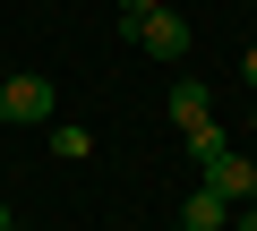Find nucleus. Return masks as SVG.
Instances as JSON below:
<instances>
[{"mask_svg":"<svg viewBox=\"0 0 257 231\" xmlns=\"http://www.w3.org/2000/svg\"><path fill=\"white\" fill-rule=\"evenodd\" d=\"M52 154H60V163H77V154H94V137H86L77 120H52Z\"/></svg>","mask_w":257,"mask_h":231,"instance_id":"6","label":"nucleus"},{"mask_svg":"<svg viewBox=\"0 0 257 231\" xmlns=\"http://www.w3.org/2000/svg\"><path fill=\"white\" fill-rule=\"evenodd\" d=\"M0 111H9L18 129H52V111H60V86L26 69V77H9V86H0Z\"/></svg>","mask_w":257,"mask_h":231,"instance_id":"2","label":"nucleus"},{"mask_svg":"<svg viewBox=\"0 0 257 231\" xmlns=\"http://www.w3.org/2000/svg\"><path fill=\"white\" fill-rule=\"evenodd\" d=\"M180 222H189V231H231V197H214V188H197V197L180 205Z\"/></svg>","mask_w":257,"mask_h":231,"instance_id":"4","label":"nucleus"},{"mask_svg":"<svg viewBox=\"0 0 257 231\" xmlns=\"http://www.w3.org/2000/svg\"><path fill=\"white\" fill-rule=\"evenodd\" d=\"M189 35H197V26L172 9V0H163V9H146V18H128V43H138L146 60H180V52H189Z\"/></svg>","mask_w":257,"mask_h":231,"instance_id":"1","label":"nucleus"},{"mask_svg":"<svg viewBox=\"0 0 257 231\" xmlns=\"http://www.w3.org/2000/svg\"><path fill=\"white\" fill-rule=\"evenodd\" d=\"M206 188H214V197H231V205H248V188H257V163L223 146V154H206Z\"/></svg>","mask_w":257,"mask_h":231,"instance_id":"3","label":"nucleus"},{"mask_svg":"<svg viewBox=\"0 0 257 231\" xmlns=\"http://www.w3.org/2000/svg\"><path fill=\"white\" fill-rule=\"evenodd\" d=\"M231 231H257V205H231Z\"/></svg>","mask_w":257,"mask_h":231,"instance_id":"8","label":"nucleus"},{"mask_svg":"<svg viewBox=\"0 0 257 231\" xmlns=\"http://www.w3.org/2000/svg\"><path fill=\"white\" fill-rule=\"evenodd\" d=\"M0 86H9V77H0ZM0 129H9V111H0Z\"/></svg>","mask_w":257,"mask_h":231,"instance_id":"11","label":"nucleus"},{"mask_svg":"<svg viewBox=\"0 0 257 231\" xmlns=\"http://www.w3.org/2000/svg\"><path fill=\"white\" fill-rule=\"evenodd\" d=\"M240 77H248V86H257V43H248V52H240Z\"/></svg>","mask_w":257,"mask_h":231,"instance_id":"10","label":"nucleus"},{"mask_svg":"<svg viewBox=\"0 0 257 231\" xmlns=\"http://www.w3.org/2000/svg\"><path fill=\"white\" fill-rule=\"evenodd\" d=\"M180 137H189V154H197V163H206V154H223V129H214V120H197V129H180Z\"/></svg>","mask_w":257,"mask_h":231,"instance_id":"7","label":"nucleus"},{"mask_svg":"<svg viewBox=\"0 0 257 231\" xmlns=\"http://www.w3.org/2000/svg\"><path fill=\"white\" fill-rule=\"evenodd\" d=\"M180 231H189V222H180Z\"/></svg>","mask_w":257,"mask_h":231,"instance_id":"14","label":"nucleus"},{"mask_svg":"<svg viewBox=\"0 0 257 231\" xmlns=\"http://www.w3.org/2000/svg\"><path fill=\"white\" fill-rule=\"evenodd\" d=\"M9 231H18V222H9Z\"/></svg>","mask_w":257,"mask_h":231,"instance_id":"13","label":"nucleus"},{"mask_svg":"<svg viewBox=\"0 0 257 231\" xmlns=\"http://www.w3.org/2000/svg\"><path fill=\"white\" fill-rule=\"evenodd\" d=\"M146 9H163V0H120V18H146Z\"/></svg>","mask_w":257,"mask_h":231,"instance_id":"9","label":"nucleus"},{"mask_svg":"<svg viewBox=\"0 0 257 231\" xmlns=\"http://www.w3.org/2000/svg\"><path fill=\"white\" fill-rule=\"evenodd\" d=\"M172 120H180V129H197V120H214V103H206V86H189V77L172 86Z\"/></svg>","mask_w":257,"mask_h":231,"instance_id":"5","label":"nucleus"},{"mask_svg":"<svg viewBox=\"0 0 257 231\" xmlns=\"http://www.w3.org/2000/svg\"><path fill=\"white\" fill-rule=\"evenodd\" d=\"M0 231H9V205H0Z\"/></svg>","mask_w":257,"mask_h":231,"instance_id":"12","label":"nucleus"}]
</instances>
